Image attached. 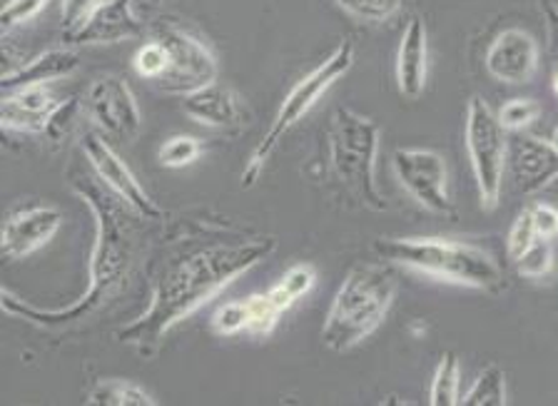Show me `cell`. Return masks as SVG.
<instances>
[{"instance_id":"obj_3","label":"cell","mask_w":558,"mask_h":406,"mask_svg":"<svg viewBox=\"0 0 558 406\" xmlns=\"http://www.w3.org/2000/svg\"><path fill=\"white\" fill-rule=\"evenodd\" d=\"M374 255L387 264H399L426 278L501 295L506 278L486 249L444 237H379L372 242Z\"/></svg>"},{"instance_id":"obj_21","label":"cell","mask_w":558,"mask_h":406,"mask_svg":"<svg viewBox=\"0 0 558 406\" xmlns=\"http://www.w3.org/2000/svg\"><path fill=\"white\" fill-rule=\"evenodd\" d=\"M314 282H317V272H314L312 264H294L282 274V280L272 290H267V295L282 312H287V309H292L294 302L310 295Z\"/></svg>"},{"instance_id":"obj_23","label":"cell","mask_w":558,"mask_h":406,"mask_svg":"<svg viewBox=\"0 0 558 406\" xmlns=\"http://www.w3.org/2000/svg\"><path fill=\"white\" fill-rule=\"evenodd\" d=\"M464 406H506V374L499 365H486L461 396Z\"/></svg>"},{"instance_id":"obj_31","label":"cell","mask_w":558,"mask_h":406,"mask_svg":"<svg viewBox=\"0 0 558 406\" xmlns=\"http://www.w3.org/2000/svg\"><path fill=\"white\" fill-rule=\"evenodd\" d=\"M213 330L222 336L247 332V302L234 299L217 307V312L213 315Z\"/></svg>"},{"instance_id":"obj_39","label":"cell","mask_w":558,"mask_h":406,"mask_svg":"<svg viewBox=\"0 0 558 406\" xmlns=\"http://www.w3.org/2000/svg\"><path fill=\"white\" fill-rule=\"evenodd\" d=\"M548 189H554V193L558 195V177L554 180V183H551V185H548Z\"/></svg>"},{"instance_id":"obj_7","label":"cell","mask_w":558,"mask_h":406,"mask_svg":"<svg viewBox=\"0 0 558 406\" xmlns=\"http://www.w3.org/2000/svg\"><path fill=\"white\" fill-rule=\"evenodd\" d=\"M464 143L471 172H474L476 180L478 205H482V210L494 212L501 202L509 140H506V130L501 127L496 112L488 108V102L484 98H478V95L469 98Z\"/></svg>"},{"instance_id":"obj_38","label":"cell","mask_w":558,"mask_h":406,"mask_svg":"<svg viewBox=\"0 0 558 406\" xmlns=\"http://www.w3.org/2000/svg\"><path fill=\"white\" fill-rule=\"evenodd\" d=\"M554 93L558 95V71L554 73Z\"/></svg>"},{"instance_id":"obj_17","label":"cell","mask_w":558,"mask_h":406,"mask_svg":"<svg viewBox=\"0 0 558 406\" xmlns=\"http://www.w3.org/2000/svg\"><path fill=\"white\" fill-rule=\"evenodd\" d=\"M58 102L60 100L48 90V85L5 90L3 106H0V125L5 133L43 135L50 112L56 110Z\"/></svg>"},{"instance_id":"obj_13","label":"cell","mask_w":558,"mask_h":406,"mask_svg":"<svg viewBox=\"0 0 558 406\" xmlns=\"http://www.w3.org/2000/svg\"><path fill=\"white\" fill-rule=\"evenodd\" d=\"M506 165L513 175V185L521 195H536L558 177V150L551 140L513 133L506 152Z\"/></svg>"},{"instance_id":"obj_25","label":"cell","mask_w":558,"mask_h":406,"mask_svg":"<svg viewBox=\"0 0 558 406\" xmlns=\"http://www.w3.org/2000/svg\"><path fill=\"white\" fill-rule=\"evenodd\" d=\"M519 278L523 280H546L554 272V242L551 239H536L526 253H523L517 262Z\"/></svg>"},{"instance_id":"obj_6","label":"cell","mask_w":558,"mask_h":406,"mask_svg":"<svg viewBox=\"0 0 558 406\" xmlns=\"http://www.w3.org/2000/svg\"><path fill=\"white\" fill-rule=\"evenodd\" d=\"M352 65H354V42L344 38L317 67H314V71H310L302 81L294 83V88L284 95L272 125H269L265 137L257 143V148L252 150L247 165L242 170L244 189L257 185V180L262 177V170H265L267 160L272 158L277 145L284 140L287 133H290V130L300 123V120L307 115L314 106H317L322 95H325L331 85L342 81V77L352 71Z\"/></svg>"},{"instance_id":"obj_34","label":"cell","mask_w":558,"mask_h":406,"mask_svg":"<svg viewBox=\"0 0 558 406\" xmlns=\"http://www.w3.org/2000/svg\"><path fill=\"white\" fill-rule=\"evenodd\" d=\"M105 0H60V23H63V36L70 38L81 25L98 11Z\"/></svg>"},{"instance_id":"obj_12","label":"cell","mask_w":558,"mask_h":406,"mask_svg":"<svg viewBox=\"0 0 558 406\" xmlns=\"http://www.w3.org/2000/svg\"><path fill=\"white\" fill-rule=\"evenodd\" d=\"M63 212L52 205L23 207L8 214L0 232V249L8 259H25L38 253L63 227Z\"/></svg>"},{"instance_id":"obj_33","label":"cell","mask_w":558,"mask_h":406,"mask_svg":"<svg viewBox=\"0 0 558 406\" xmlns=\"http://www.w3.org/2000/svg\"><path fill=\"white\" fill-rule=\"evenodd\" d=\"M46 5L48 0H8L3 13H0V28H3V33L21 28V25L31 23Z\"/></svg>"},{"instance_id":"obj_35","label":"cell","mask_w":558,"mask_h":406,"mask_svg":"<svg viewBox=\"0 0 558 406\" xmlns=\"http://www.w3.org/2000/svg\"><path fill=\"white\" fill-rule=\"evenodd\" d=\"M531 220H534L536 235L541 239H556L558 237V207L551 202H536L529 207Z\"/></svg>"},{"instance_id":"obj_32","label":"cell","mask_w":558,"mask_h":406,"mask_svg":"<svg viewBox=\"0 0 558 406\" xmlns=\"http://www.w3.org/2000/svg\"><path fill=\"white\" fill-rule=\"evenodd\" d=\"M536 239H541V237L536 235L534 220H531V212L526 207V210H521L517 214V220H513L511 230H509V239H506V253H509L511 262H517V259L526 253V249L534 245Z\"/></svg>"},{"instance_id":"obj_9","label":"cell","mask_w":558,"mask_h":406,"mask_svg":"<svg viewBox=\"0 0 558 406\" xmlns=\"http://www.w3.org/2000/svg\"><path fill=\"white\" fill-rule=\"evenodd\" d=\"M397 183L412 195L416 205L439 218H457V205L449 195V168L444 155L426 148H399L391 155Z\"/></svg>"},{"instance_id":"obj_11","label":"cell","mask_w":558,"mask_h":406,"mask_svg":"<svg viewBox=\"0 0 558 406\" xmlns=\"http://www.w3.org/2000/svg\"><path fill=\"white\" fill-rule=\"evenodd\" d=\"M83 152L90 170L102 180V185L118 195L130 210L140 214L145 222L165 220V210L157 205L150 193L143 187V183L135 177V172L128 168V162L120 158L116 148L105 140L100 133H85L83 137Z\"/></svg>"},{"instance_id":"obj_10","label":"cell","mask_w":558,"mask_h":406,"mask_svg":"<svg viewBox=\"0 0 558 406\" xmlns=\"http://www.w3.org/2000/svg\"><path fill=\"white\" fill-rule=\"evenodd\" d=\"M85 110L95 130L110 140L133 143L143 127V112L135 93L120 75L108 73L95 77L85 95Z\"/></svg>"},{"instance_id":"obj_37","label":"cell","mask_w":558,"mask_h":406,"mask_svg":"<svg viewBox=\"0 0 558 406\" xmlns=\"http://www.w3.org/2000/svg\"><path fill=\"white\" fill-rule=\"evenodd\" d=\"M551 143H554V148L558 150V127L554 130V137H551Z\"/></svg>"},{"instance_id":"obj_18","label":"cell","mask_w":558,"mask_h":406,"mask_svg":"<svg viewBox=\"0 0 558 406\" xmlns=\"http://www.w3.org/2000/svg\"><path fill=\"white\" fill-rule=\"evenodd\" d=\"M429 73V36L422 19H412L397 48V85L407 100L422 98Z\"/></svg>"},{"instance_id":"obj_36","label":"cell","mask_w":558,"mask_h":406,"mask_svg":"<svg viewBox=\"0 0 558 406\" xmlns=\"http://www.w3.org/2000/svg\"><path fill=\"white\" fill-rule=\"evenodd\" d=\"M544 13H546V25H548V38H551L554 50L558 53V5L546 3Z\"/></svg>"},{"instance_id":"obj_8","label":"cell","mask_w":558,"mask_h":406,"mask_svg":"<svg viewBox=\"0 0 558 406\" xmlns=\"http://www.w3.org/2000/svg\"><path fill=\"white\" fill-rule=\"evenodd\" d=\"M155 38L165 42L170 53V67L160 81H155V88L165 95H185L195 93L205 85L215 83L220 75V63L207 42L187 30L185 25L162 21L157 23Z\"/></svg>"},{"instance_id":"obj_2","label":"cell","mask_w":558,"mask_h":406,"mask_svg":"<svg viewBox=\"0 0 558 406\" xmlns=\"http://www.w3.org/2000/svg\"><path fill=\"white\" fill-rule=\"evenodd\" d=\"M68 183L95 218V242L90 267H87L85 295L65 309H40L13 295L11 290H3V295H0V307L5 315L25 319V322L43 327V330H63V327L77 324L100 312L105 302L128 282L137 262L140 239H143L140 237L143 218L130 210L118 195H112L95 172L73 170L68 175Z\"/></svg>"},{"instance_id":"obj_26","label":"cell","mask_w":558,"mask_h":406,"mask_svg":"<svg viewBox=\"0 0 558 406\" xmlns=\"http://www.w3.org/2000/svg\"><path fill=\"white\" fill-rule=\"evenodd\" d=\"M247 332L252 336H269L282 319V309H279L269 295H250L247 299Z\"/></svg>"},{"instance_id":"obj_30","label":"cell","mask_w":558,"mask_h":406,"mask_svg":"<svg viewBox=\"0 0 558 406\" xmlns=\"http://www.w3.org/2000/svg\"><path fill=\"white\" fill-rule=\"evenodd\" d=\"M541 115V106L531 98H513L504 102L501 110L496 112L501 127L506 133H523L529 125H534Z\"/></svg>"},{"instance_id":"obj_4","label":"cell","mask_w":558,"mask_h":406,"mask_svg":"<svg viewBox=\"0 0 558 406\" xmlns=\"http://www.w3.org/2000/svg\"><path fill=\"white\" fill-rule=\"evenodd\" d=\"M397 280L387 262H364L349 270L322 324V344L344 354L362 344L387 317Z\"/></svg>"},{"instance_id":"obj_16","label":"cell","mask_w":558,"mask_h":406,"mask_svg":"<svg viewBox=\"0 0 558 406\" xmlns=\"http://www.w3.org/2000/svg\"><path fill=\"white\" fill-rule=\"evenodd\" d=\"M140 33H143V21L137 19L133 0H105L68 40L77 48L112 46V42L133 40Z\"/></svg>"},{"instance_id":"obj_29","label":"cell","mask_w":558,"mask_h":406,"mask_svg":"<svg viewBox=\"0 0 558 406\" xmlns=\"http://www.w3.org/2000/svg\"><path fill=\"white\" fill-rule=\"evenodd\" d=\"M335 3L360 21L387 23L401 11L404 0H335Z\"/></svg>"},{"instance_id":"obj_5","label":"cell","mask_w":558,"mask_h":406,"mask_svg":"<svg viewBox=\"0 0 558 406\" xmlns=\"http://www.w3.org/2000/svg\"><path fill=\"white\" fill-rule=\"evenodd\" d=\"M381 130L372 118L352 108L331 112L329 162L339 183L372 212L387 210V197L377 185V155Z\"/></svg>"},{"instance_id":"obj_15","label":"cell","mask_w":558,"mask_h":406,"mask_svg":"<svg viewBox=\"0 0 558 406\" xmlns=\"http://www.w3.org/2000/svg\"><path fill=\"white\" fill-rule=\"evenodd\" d=\"M182 112L195 123L222 133H238L247 120V110L238 93L225 83H209L182 98Z\"/></svg>"},{"instance_id":"obj_20","label":"cell","mask_w":558,"mask_h":406,"mask_svg":"<svg viewBox=\"0 0 558 406\" xmlns=\"http://www.w3.org/2000/svg\"><path fill=\"white\" fill-rule=\"evenodd\" d=\"M90 406H157L150 392L128 379H98L85 396Z\"/></svg>"},{"instance_id":"obj_22","label":"cell","mask_w":558,"mask_h":406,"mask_svg":"<svg viewBox=\"0 0 558 406\" xmlns=\"http://www.w3.org/2000/svg\"><path fill=\"white\" fill-rule=\"evenodd\" d=\"M461 361L453 352H444L439 365H436L434 379H432V392L429 404L432 406H457L461 394Z\"/></svg>"},{"instance_id":"obj_14","label":"cell","mask_w":558,"mask_h":406,"mask_svg":"<svg viewBox=\"0 0 558 406\" xmlns=\"http://www.w3.org/2000/svg\"><path fill=\"white\" fill-rule=\"evenodd\" d=\"M486 71L506 85H526L538 71V42L521 28H506L486 50Z\"/></svg>"},{"instance_id":"obj_24","label":"cell","mask_w":558,"mask_h":406,"mask_svg":"<svg viewBox=\"0 0 558 406\" xmlns=\"http://www.w3.org/2000/svg\"><path fill=\"white\" fill-rule=\"evenodd\" d=\"M81 115H83V106L77 98H65L60 100L56 110L50 112L46 130H43V140L52 148H58V145H63L70 135L75 133L77 125H81Z\"/></svg>"},{"instance_id":"obj_1","label":"cell","mask_w":558,"mask_h":406,"mask_svg":"<svg viewBox=\"0 0 558 406\" xmlns=\"http://www.w3.org/2000/svg\"><path fill=\"white\" fill-rule=\"evenodd\" d=\"M275 249V237H242L209 224L203 227V237L197 232L180 237L162 259L150 305L135 322L118 330V342L133 347L143 357H153L174 327L215 299L234 280L255 270Z\"/></svg>"},{"instance_id":"obj_19","label":"cell","mask_w":558,"mask_h":406,"mask_svg":"<svg viewBox=\"0 0 558 406\" xmlns=\"http://www.w3.org/2000/svg\"><path fill=\"white\" fill-rule=\"evenodd\" d=\"M77 67H81V56L75 48H50L46 53L31 58L28 63L17 65L13 73L3 75V93L65 81Z\"/></svg>"},{"instance_id":"obj_27","label":"cell","mask_w":558,"mask_h":406,"mask_svg":"<svg viewBox=\"0 0 558 406\" xmlns=\"http://www.w3.org/2000/svg\"><path fill=\"white\" fill-rule=\"evenodd\" d=\"M133 67L140 77H145V81H160L170 67V53L168 48H165V42L157 38L143 42L133 56Z\"/></svg>"},{"instance_id":"obj_28","label":"cell","mask_w":558,"mask_h":406,"mask_svg":"<svg viewBox=\"0 0 558 406\" xmlns=\"http://www.w3.org/2000/svg\"><path fill=\"white\" fill-rule=\"evenodd\" d=\"M203 143L197 140L195 135H172L168 140L162 143L160 152H157V158L165 168L170 170H180V168H187L195 162L199 155H203Z\"/></svg>"}]
</instances>
